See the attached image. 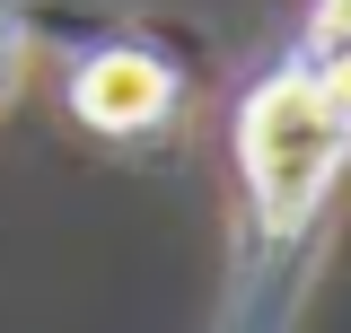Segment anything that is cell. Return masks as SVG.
Segmentation results:
<instances>
[{
    "label": "cell",
    "instance_id": "1",
    "mask_svg": "<svg viewBox=\"0 0 351 333\" xmlns=\"http://www.w3.org/2000/svg\"><path fill=\"white\" fill-rule=\"evenodd\" d=\"M237 166H246V202H255L263 237H307L316 210L334 193V175L351 166V114L334 106V88L307 62H281L272 79L246 88L237 106Z\"/></svg>",
    "mask_w": 351,
    "mask_h": 333
},
{
    "label": "cell",
    "instance_id": "2",
    "mask_svg": "<svg viewBox=\"0 0 351 333\" xmlns=\"http://www.w3.org/2000/svg\"><path fill=\"white\" fill-rule=\"evenodd\" d=\"M71 114L88 132H106V140H132V132L176 114V71L158 53H141V44H106V53H88L71 71Z\"/></svg>",
    "mask_w": 351,
    "mask_h": 333
},
{
    "label": "cell",
    "instance_id": "3",
    "mask_svg": "<svg viewBox=\"0 0 351 333\" xmlns=\"http://www.w3.org/2000/svg\"><path fill=\"white\" fill-rule=\"evenodd\" d=\"M307 53H351V0H316V44Z\"/></svg>",
    "mask_w": 351,
    "mask_h": 333
},
{
    "label": "cell",
    "instance_id": "4",
    "mask_svg": "<svg viewBox=\"0 0 351 333\" xmlns=\"http://www.w3.org/2000/svg\"><path fill=\"white\" fill-rule=\"evenodd\" d=\"M9 71H18V27L0 18V79H9Z\"/></svg>",
    "mask_w": 351,
    "mask_h": 333
}]
</instances>
